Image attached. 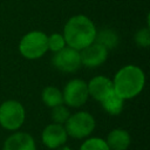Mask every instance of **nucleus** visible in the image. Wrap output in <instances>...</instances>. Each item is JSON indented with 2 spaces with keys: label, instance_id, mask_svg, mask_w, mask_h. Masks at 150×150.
<instances>
[{
  "label": "nucleus",
  "instance_id": "9",
  "mask_svg": "<svg viewBox=\"0 0 150 150\" xmlns=\"http://www.w3.org/2000/svg\"><path fill=\"white\" fill-rule=\"evenodd\" d=\"M81 64L88 68H95L101 66L108 57V49L97 42H93L82 50H80Z\"/></svg>",
  "mask_w": 150,
  "mask_h": 150
},
{
  "label": "nucleus",
  "instance_id": "4",
  "mask_svg": "<svg viewBox=\"0 0 150 150\" xmlns=\"http://www.w3.org/2000/svg\"><path fill=\"white\" fill-rule=\"evenodd\" d=\"M21 55L28 60H35L46 54L48 50L47 35L40 30H33L23 35L19 43Z\"/></svg>",
  "mask_w": 150,
  "mask_h": 150
},
{
  "label": "nucleus",
  "instance_id": "3",
  "mask_svg": "<svg viewBox=\"0 0 150 150\" xmlns=\"http://www.w3.org/2000/svg\"><path fill=\"white\" fill-rule=\"evenodd\" d=\"M68 136L77 139L87 138L91 135L95 129V118L87 111H77L69 116L67 122L63 124Z\"/></svg>",
  "mask_w": 150,
  "mask_h": 150
},
{
  "label": "nucleus",
  "instance_id": "7",
  "mask_svg": "<svg viewBox=\"0 0 150 150\" xmlns=\"http://www.w3.org/2000/svg\"><path fill=\"white\" fill-rule=\"evenodd\" d=\"M52 63L60 71L74 73L81 67L80 52L70 47H64L53 55Z\"/></svg>",
  "mask_w": 150,
  "mask_h": 150
},
{
  "label": "nucleus",
  "instance_id": "8",
  "mask_svg": "<svg viewBox=\"0 0 150 150\" xmlns=\"http://www.w3.org/2000/svg\"><path fill=\"white\" fill-rule=\"evenodd\" d=\"M68 139V134L64 129L63 124L50 123L48 124L41 134L42 143L49 149H57L66 144Z\"/></svg>",
  "mask_w": 150,
  "mask_h": 150
},
{
  "label": "nucleus",
  "instance_id": "17",
  "mask_svg": "<svg viewBox=\"0 0 150 150\" xmlns=\"http://www.w3.org/2000/svg\"><path fill=\"white\" fill-rule=\"evenodd\" d=\"M80 150H110L105 143V139L100 137L87 138L80 146Z\"/></svg>",
  "mask_w": 150,
  "mask_h": 150
},
{
  "label": "nucleus",
  "instance_id": "19",
  "mask_svg": "<svg viewBox=\"0 0 150 150\" xmlns=\"http://www.w3.org/2000/svg\"><path fill=\"white\" fill-rule=\"evenodd\" d=\"M135 42L139 47H148L150 45V32L149 28H141L135 34Z\"/></svg>",
  "mask_w": 150,
  "mask_h": 150
},
{
  "label": "nucleus",
  "instance_id": "10",
  "mask_svg": "<svg viewBox=\"0 0 150 150\" xmlns=\"http://www.w3.org/2000/svg\"><path fill=\"white\" fill-rule=\"evenodd\" d=\"M2 150H36V145L32 135L16 131L6 138Z\"/></svg>",
  "mask_w": 150,
  "mask_h": 150
},
{
  "label": "nucleus",
  "instance_id": "2",
  "mask_svg": "<svg viewBox=\"0 0 150 150\" xmlns=\"http://www.w3.org/2000/svg\"><path fill=\"white\" fill-rule=\"evenodd\" d=\"M145 75L143 70L134 64L122 67L112 81L114 90L123 98L129 100L137 96L144 88Z\"/></svg>",
  "mask_w": 150,
  "mask_h": 150
},
{
  "label": "nucleus",
  "instance_id": "14",
  "mask_svg": "<svg viewBox=\"0 0 150 150\" xmlns=\"http://www.w3.org/2000/svg\"><path fill=\"white\" fill-rule=\"evenodd\" d=\"M41 97H42V102L49 108H54V107L63 103L62 91L60 89H57L56 87H52V86L46 87L42 90Z\"/></svg>",
  "mask_w": 150,
  "mask_h": 150
},
{
  "label": "nucleus",
  "instance_id": "12",
  "mask_svg": "<svg viewBox=\"0 0 150 150\" xmlns=\"http://www.w3.org/2000/svg\"><path fill=\"white\" fill-rule=\"evenodd\" d=\"M105 143L110 150H127L130 146L131 137L127 130L117 128L108 134Z\"/></svg>",
  "mask_w": 150,
  "mask_h": 150
},
{
  "label": "nucleus",
  "instance_id": "15",
  "mask_svg": "<svg viewBox=\"0 0 150 150\" xmlns=\"http://www.w3.org/2000/svg\"><path fill=\"white\" fill-rule=\"evenodd\" d=\"M95 42L100 43L101 46H103L104 48H107L109 50V49L115 48L118 45V35L114 30L107 28V29H103V30L96 33Z\"/></svg>",
  "mask_w": 150,
  "mask_h": 150
},
{
  "label": "nucleus",
  "instance_id": "1",
  "mask_svg": "<svg viewBox=\"0 0 150 150\" xmlns=\"http://www.w3.org/2000/svg\"><path fill=\"white\" fill-rule=\"evenodd\" d=\"M96 33L94 22L82 14L71 16L63 28L66 45L79 52L95 41Z\"/></svg>",
  "mask_w": 150,
  "mask_h": 150
},
{
  "label": "nucleus",
  "instance_id": "16",
  "mask_svg": "<svg viewBox=\"0 0 150 150\" xmlns=\"http://www.w3.org/2000/svg\"><path fill=\"white\" fill-rule=\"evenodd\" d=\"M52 121L53 123H57V124H64L67 122V120L69 118L70 116V112L68 110V108L66 105L62 104H59L54 108H52Z\"/></svg>",
  "mask_w": 150,
  "mask_h": 150
},
{
  "label": "nucleus",
  "instance_id": "13",
  "mask_svg": "<svg viewBox=\"0 0 150 150\" xmlns=\"http://www.w3.org/2000/svg\"><path fill=\"white\" fill-rule=\"evenodd\" d=\"M102 108L109 114V115H118L123 110L124 107V100L112 89L102 101H101Z\"/></svg>",
  "mask_w": 150,
  "mask_h": 150
},
{
  "label": "nucleus",
  "instance_id": "5",
  "mask_svg": "<svg viewBox=\"0 0 150 150\" xmlns=\"http://www.w3.org/2000/svg\"><path fill=\"white\" fill-rule=\"evenodd\" d=\"M26 117L23 105L15 100H8L0 105V125L9 131L20 129Z\"/></svg>",
  "mask_w": 150,
  "mask_h": 150
},
{
  "label": "nucleus",
  "instance_id": "11",
  "mask_svg": "<svg viewBox=\"0 0 150 150\" xmlns=\"http://www.w3.org/2000/svg\"><path fill=\"white\" fill-rule=\"evenodd\" d=\"M88 87V94L94 100L101 102L112 89V81L108 79L107 76H96L87 83Z\"/></svg>",
  "mask_w": 150,
  "mask_h": 150
},
{
  "label": "nucleus",
  "instance_id": "18",
  "mask_svg": "<svg viewBox=\"0 0 150 150\" xmlns=\"http://www.w3.org/2000/svg\"><path fill=\"white\" fill-rule=\"evenodd\" d=\"M47 45H48V49L56 53L66 47V41H64V38L62 34L54 33V34L47 36Z\"/></svg>",
  "mask_w": 150,
  "mask_h": 150
},
{
  "label": "nucleus",
  "instance_id": "20",
  "mask_svg": "<svg viewBox=\"0 0 150 150\" xmlns=\"http://www.w3.org/2000/svg\"><path fill=\"white\" fill-rule=\"evenodd\" d=\"M55 150H73V149H70L69 146H64V145H62V146H60V148H57V149H55Z\"/></svg>",
  "mask_w": 150,
  "mask_h": 150
},
{
  "label": "nucleus",
  "instance_id": "6",
  "mask_svg": "<svg viewBox=\"0 0 150 150\" xmlns=\"http://www.w3.org/2000/svg\"><path fill=\"white\" fill-rule=\"evenodd\" d=\"M62 97H63V103H66L68 107H73V108L82 107L89 97L87 83L80 79L70 80L66 84L62 91Z\"/></svg>",
  "mask_w": 150,
  "mask_h": 150
}]
</instances>
